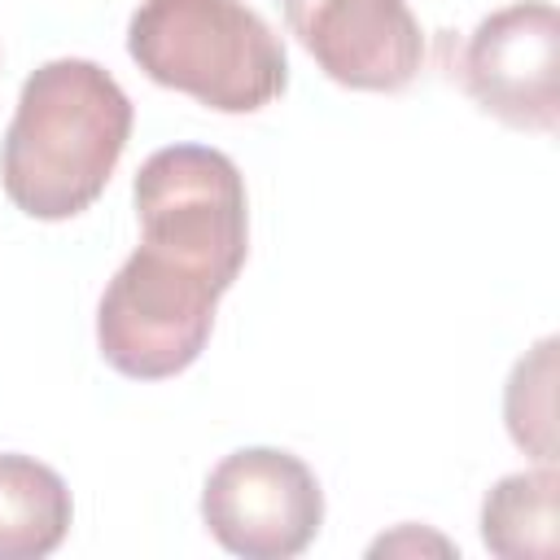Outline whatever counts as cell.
I'll list each match as a JSON object with an SVG mask.
<instances>
[{
	"mask_svg": "<svg viewBox=\"0 0 560 560\" xmlns=\"http://www.w3.org/2000/svg\"><path fill=\"white\" fill-rule=\"evenodd\" d=\"M131 122V101L105 66L88 57L44 61L22 83L0 144L4 197L44 223L83 214L105 192Z\"/></svg>",
	"mask_w": 560,
	"mask_h": 560,
	"instance_id": "obj_1",
	"label": "cell"
},
{
	"mask_svg": "<svg viewBox=\"0 0 560 560\" xmlns=\"http://www.w3.org/2000/svg\"><path fill=\"white\" fill-rule=\"evenodd\" d=\"M127 52L158 88L219 114H254L289 88L284 39L245 0H140Z\"/></svg>",
	"mask_w": 560,
	"mask_h": 560,
	"instance_id": "obj_2",
	"label": "cell"
},
{
	"mask_svg": "<svg viewBox=\"0 0 560 560\" xmlns=\"http://www.w3.org/2000/svg\"><path fill=\"white\" fill-rule=\"evenodd\" d=\"M140 245L228 293L249 254V201L236 162L210 144H166L136 171Z\"/></svg>",
	"mask_w": 560,
	"mask_h": 560,
	"instance_id": "obj_3",
	"label": "cell"
},
{
	"mask_svg": "<svg viewBox=\"0 0 560 560\" xmlns=\"http://www.w3.org/2000/svg\"><path fill=\"white\" fill-rule=\"evenodd\" d=\"M219 289L192 267L140 245L96 306L101 359L127 381H166L192 368L210 341Z\"/></svg>",
	"mask_w": 560,
	"mask_h": 560,
	"instance_id": "obj_4",
	"label": "cell"
},
{
	"mask_svg": "<svg viewBox=\"0 0 560 560\" xmlns=\"http://www.w3.org/2000/svg\"><path fill=\"white\" fill-rule=\"evenodd\" d=\"M201 521L232 556L289 560L315 542L324 525V490L293 451L241 446L210 468L201 486Z\"/></svg>",
	"mask_w": 560,
	"mask_h": 560,
	"instance_id": "obj_5",
	"label": "cell"
},
{
	"mask_svg": "<svg viewBox=\"0 0 560 560\" xmlns=\"http://www.w3.org/2000/svg\"><path fill=\"white\" fill-rule=\"evenodd\" d=\"M459 83L472 105L516 131L560 127V18L547 0L494 9L459 48Z\"/></svg>",
	"mask_w": 560,
	"mask_h": 560,
	"instance_id": "obj_6",
	"label": "cell"
},
{
	"mask_svg": "<svg viewBox=\"0 0 560 560\" xmlns=\"http://www.w3.org/2000/svg\"><path fill=\"white\" fill-rule=\"evenodd\" d=\"M289 35L315 66L354 92H402L424 61L407 0H280Z\"/></svg>",
	"mask_w": 560,
	"mask_h": 560,
	"instance_id": "obj_7",
	"label": "cell"
},
{
	"mask_svg": "<svg viewBox=\"0 0 560 560\" xmlns=\"http://www.w3.org/2000/svg\"><path fill=\"white\" fill-rule=\"evenodd\" d=\"M70 490L57 468L0 451V560H39L70 534Z\"/></svg>",
	"mask_w": 560,
	"mask_h": 560,
	"instance_id": "obj_8",
	"label": "cell"
},
{
	"mask_svg": "<svg viewBox=\"0 0 560 560\" xmlns=\"http://www.w3.org/2000/svg\"><path fill=\"white\" fill-rule=\"evenodd\" d=\"M556 494L560 477L551 464L499 477L481 503V542L503 560H551L560 547Z\"/></svg>",
	"mask_w": 560,
	"mask_h": 560,
	"instance_id": "obj_9",
	"label": "cell"
},
{
	"mask_svg": "<svg viewBox=\"0 0 560 560\" xmlns=\"http://www.w3.org/2000/svg\"><path fill=\"white\" fill-rule=\"evenodd\" d=\"M556 337H542L525 359H516L503 389V420L512 442L538 464H556Z\"/></svg>",
	"mask_w": 560,
	"mask_h": 560,
	"instance_id": "obj_10",
	"label": "cell"
}]
</instances>
